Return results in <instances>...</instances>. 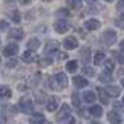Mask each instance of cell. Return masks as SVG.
Listing matches in <instances>:
<instances>
[{
  "instance_id": "obj_1",
  "label": "cell",
  "mask_w": 124,
  "mask_h": 124,
  "mask_svg": "<svg viewBox=\"0 0 124 124\" xmlns=\"http://www.w3.org/2000/svg\"><path fill=\"white\" fill-rule=\"evenodd\" d=\"M68 77H66V74H57L55 77H52V83H51V87L55 89V90H61L64 89L66 86H68Z\"/></svg>"
},
{
  "instance_id": "obj_2",
  "label": "cell",
  "mask_w": 124,
  "mask_h": 124,
  "mask_svg": "<svg viewBox=\"0 0 124 124\" xmlns=\"http://www.w3.org/2000/svg\"><path fill=\"white\" fill-rule=\"evenodd\" d=\"M18 107H20V110L23 112V113H31L32 112V101L28 97H25V98H22L20 100V103H18Z\"/></svg>"
},
{
  "instance_id": "obj_3",
  "label": "cell",
  "mask_w": 124,
  "mask_h": 124,
  "mask_svg": "<svg viewBox=\"0 0 124 124\" xmlns=\"http://www.w3.org/2000/svg\"><path fill=\"white\" fill-rule=\"evenodd\" d=\"M54 29L58 32V34H64V32H68L69 29V23L64 20V18H58L55 23H54Z\"/></svg>"
},
{
  "instance_id": "obj_4",
  "label": "cell",
  "mask_w": 124,
  "mask_h": 124,
  "mask_svg": "<svg viewBox=\"0 0 124 124\" xmlns=\"http://www.w3.org/2000/svg\"><path fill=\"white\" fill-rule=\"evenodd\" d=\"M103 39H104V43H106L107 46H112V45H115V41H116V32L112 31V29H107V31H104Z\"/></svg>"
},
{
  "instance_id": "obj_5",
  "label": "cell",
  "mask_w": 124,
  "mask_h": 124,
  "mask_svg": "<svg viewBox=\"0 0 124 124\" xmlns=\"http://www.w3.org/2000/svg\"><path fill=\"white\" fill-rule=\"evenodd\" d=\"M70 116V106H68V104H63V106L60 107V112L58 115H57V120L58 121H64L66 118Z\"/></svg>"
},
{
  "instance_id": "obj_6",
  "label": "cell",
  "mask_w": 124,
  "mask_h": 124,
  "mask_svg": "<svg viewBox=\"0 0 124 124\" xmlns=\"http://www.w3.org/2000/svg\"><path fill=\"white\" fill-rule=\"evenodd\" d=\"M17 52H18V45H16V43H11V45L5 46V49H3L5 57H12V55H16Z\"/></svg>"
},
{
  "instance_id": "obj_7",
  "label": "cell",
  "mask_w": 124,
  "mask_h": 124,
  "mask_svg": "<svg viewBox=\"0 0 124 124\" xmlns=\"http://www.w3.org/2000/svg\"><path fill=\"white\" fill-rule=\"evenodd\" d=\"M63 46L66 49H75V47L78 46V40L75 39V37H66L63 40Z\"/></svg>"
},
{
  "instance_id": "obj_8",
  "label": "cell",
  "mask_w": 124,
  "mask_h": 124,
  "mask_svg": "<svg viewBox=\"0 0 124 124\" xmlns=\"http://www.w3.org/2000/svg\"><path fill=\"white\" fill-rule=\"evenodd\" d=\"M57 107H58V98H55V97H49V98H47L46 109H47L49 112H54V110H57Z\"/></svg>"
},
{
  "instance_id": "obj_9",
  "label": "cell",
  "mask_w": 124,
  "mask_h": 124,
  "mask_svg": "<svg viewBox=\"0 0 124 124\" xmlns=\"http://www.w3.org/2000/svg\"><path fill=\"white\" fill-rule=\"evenodd\" d=\"M72 81H74V86H75V87H78V89H83V87H86V86L89 84V81L84 77H78V75H77V77H74Z\"/></svg>"
},
{
  "instance_id": "obj_10",
  "label": "cell",
  "mask_w": 124,
  "mask_h": 124,
  "mask_svg": "<svg viewBox=\"0 0 124 124\" xmlns=\"http://www.w3.org/2000/svg\"><path fill=\"white\" fill-rule=\"evenodd\" d=\"M107 120H109L110 124H121L123 118L120 116V113H116V112H109L107 113Z\"/></svg>"
},
{
  "instance_id": "obj_11",
  "label": "cell",
  "mask_w": 124,
  "mask_h": 124,
  "mask_svg": "<svg viewBox=\"0 0 124 124\" xmlns=\"http://www.w3.org/2000/svg\"><path fill=\"white\" fill-rule=\"evenodd\" d=\"M84 26H86V29H89V31H95V29H98V28L101 26V23L98 20H95V18H90V20H86Z\"/></svg>"
},
{
  "instance_id": "obj_12",
  "label": "cell",
  "mask_w": 124,
  "mask_h": 124,
  "mask_svg": "<svg viewBox=\"0 0 124 124\" xmlns=\"http://www.w3.org/2000/svg\"><path fill=\"white\" fill-rule=\"evenodd\" d=\"M35 54H34V51H31V49H28L26 52H23V55H22V60L25 61V63H32V61H35Z\"/></svg>"
},
{
  "instance_id": "obj_13",
  "label": "cell",
  "mask_w": 124,
  "mask_h": 124,
  "mask_svg": "<svg viewBox=\"0 0 124 124\" xmlns=\"http://www.w3.org/2000/svg\"><path fill=\"white\" fill-rule=\"evenodd\" d=\"M12 97V90L5 84H0V98H11Z\"/></svg>"
},
{
  "instance_id": "obj_14",
  "label": "cell",
  "mask_w": 124,
  "mask_h": 124,
  "mask_svg": "<svg viewBox=\"0 0 124 124\" xmlns=\"http://www.w3.org/2000/svg\"><path fill=\"white\" fill-rule=\"evenodd\" d=\"M107 92V95H110V97H118V95L121 93V89L120 86H107L106 89H104Z\"/></svg>"
},
{
  "instance_id": "obj_15",
  "label": "cell",
  "mask_w": 124,
  "mask_h": 124,
  "mask_svg": "<svg viewBox=\"0 0 124 124\" xmlns=\"http://www.w3.org/2000/svg\"><path fill=\"white\" fill-rule=\"evenodd\" d=\"M57 49H58V43H57V41H47V45L45 46V52H46V54L57 52Z\"/></svg>"
},
{
  "instance_id": "obj_16",
  "label": "cell",
  "mask_w": 124,
  "mask_h": 124,
  "mask_svg": "<svg viewBox=\"0 0 124 124\" xmlns=\"http://www.w3.org/2000/svg\"><path fill=\"white\" fill-rule=\"evenodd\" d=\"M12 37L14 40H22L23 37H25V32H23V29H20V28H16V29L11 31V34H9Z\"/></svg>"
},
{
  "instance_id": "obj_17",
  "label": "cell",
  "mask_w": 124,
  "mask_h": 124,
  "mask_svg": "<svg viewBox=\"0 0 124 124\" xmlns=\"http://www.w3.org/2000/svg\"><path fill=\"white\" fill-rule=\"evenodd\" d=\"M45 123V116L41 113H35L32 118H29V124H43Z\"/></svg>"
},
{
  "instance_id": "obj_18",
  "label": "cell",
  "mask_w": 124,
  "mask_h": 124,
  "mask_svg": "<svg viewBox=\"0 0 124 124\" xmlns=\"http://www.w3.org/2000/svg\"><path fill=\"white\" fill-rule=\"evenodd\" d=\"M83 98L86 103H93L95 98H97V95H95V92H92V90H87V92L83 93Z\"/></svg>"
},
{
  "instance_id": "obj_19",
  "label": "cell",
  "mask_w": 124,
  "mask_h": 124,
  "mask_svg": "<svg viewBox=\"0 0 124 124\" xmlns=\"http://www.w3.org/2000/svg\"><path fill=\"white\" fill-rule=\"evenodd\" d=\"M40 40H37V39H31L29 41H28V49H31V51H37L40 47Z\"/></svg>"
},
{
  "instance_id": "obj_20",
  "label": "cell",
  "mask_w": 124,
  "mask_h": 124,
  "mask_svg": "<svg viewBox=\"0 0 124 124\" xmlns=\"http://www.w3.org/2000/svg\"><path fill=\"white\" fill-rule=\"evenodd\" d=\"M89 112H90V115H93V116H101L103 115V107L101 106H90Z\"/></svg>"
},
{
  "instance_id": "obj_21",
  "label": "cell",
  "mask_w": 124,
  "mask_h": 124,
  "mask_svg": "<svg viewBox=\"0 0 124 124\" xmlns=\"http://www.w3.org/2000/svg\"><path fill=\"white\" fill-rule=\"evenodd\" d=\"M66 3H68V6L72 8V9H80L81 5H83L81 0H66Z\"/></svg>"
},
{
  "instance_id": "obj_22",
  "label": "cell",
  "mask_w": 124,
  "mask_h": 124,
  "mask_svg": "<svg viewBox=\"0 0 124 124\" xmlns=\"http://www.w3.org/2000/svg\"><path fill=\"white\" fill-rule=\"evenodd\" d=\"M104 57H106V55H104L103 52H97V54L93 55V63L97 64V66L98 64H103L104 63Z\"/></svg>"
},
{
  "instance_id": "obj_23",
  "label": "cell",
  "mask_w": 124,
  "mask_h": 124,
  "mask_svg": "<svg viewBox=\"0 0 124 124\" xmlns=\"http://www.w3.org/2000/svg\"><path fill=\"white\" fill-rule=\"evenodd\" d=\"M81 60L84 61V63H87V61L90 60V49L89 47H83L81 49Z\"/></svg>"
},
{
  "instance_id": "obj_24",
  "label": "cell",
  "mask_w": 124,
  "mask_h": 124,
  "mask_svg": "<svg viewBox=\"0 0 124 124\" xmlns=\"http://www.w3.org/2000/svg\"><path fill=\"white\" fill-rule=\"evenodd\" d=\"M77 69H78V63H77L75 60L69 61V63L66 64V70H68V72H75Z\"/></svg>"
},
{
  "instance_id": "obj_25",
  "label": "cell",
  "mask_w": 124,
  "mask_h": 124,
  "mask_svg": "<svg viewBox=\"0 0 124 124\" xmlns=\"http://www.w3.org/2000/svg\"><path fill=\"white\" fill-rule=\"evenodd\" d=\"M98 93H100V100H101V103H103V104H107L109 97H107V92H106V90L100 87V89H98Z\"/></svg>"
},
{
  "instance_id": "obj_26",
  "label": "cell",
  "mask_w": 124,
  "mask_h": 124,
  "mask_svg": "<svg viewBox=\"0 0 124 124\" xmlns=\"http://www.w3.org/2000/svg\"><path fill=\"white\" fill-rule=\"evenodd\" d=\"M104 69H106V72H112V70L115 69V63H113V60H106V61H104Z\"/></svg>"
},
{
  "instance_id": "obj_27",
  "label": "cell",
  "mask_w": 124,
  "mask_h": 124,
  "mask_svg": "<svg viewBox=\"0 0 124 124\" xmlns=\"http://www.w3.org/2000/svg\"><path fill=\"white\" fill-rule=\"evenodd\" d=\"M100 81H103V83H109V81H112V77H110V72H104L100 75Z\"/></svg>"
},
{
  "instance_id": "obj_28",
  "label": "cell",
  "mask_w": 124,
  "mask_h": 124,
  "mask_svg": "<svg viewBox=\"0 0 124 124\" xmlns=\"http://www.w3.org/2000/svg\"><path fill=\"white\" fill-rule=\"evenodd\" d=\"M52 63V58H49V57H46V58H41L39 61V64H40V68H46V66H49Z\"/></svg>"
},
{
  "instance_id": "obj_29",
  "label": "cell",
  "mask_w": 124,
  "mask_h": 124,
  "mask_svg": "<svg viewBox=\"0 0 124 124\" xmlns=\"http://www.w3.org/2000/svg\"><path fill=\"white\" fill-rule=\"evenodd\" d=\"M115 57H116V61L120 64H124V52H115Z\"/></svg>"
},
{
  "instance_id": "obj_30",
  "label": "cell",
  "mask_w": 124,
  "mask_h": 124,
  "mask_svg": "<svg viewBox=\"0 0 124 124\" xmlns=\"http://www.w3.org/2000/svg\"><path fill=\"white\" fill-rule=\"evenodd\" d=\"M72 104L74 106H80V97H78V93H72Z\"/></svg>"
},
{
  "instance_id": "obj_31",
  "label": "cell",
  "mask_w": 124,
  "mask_h": 124,
  "mask_svg": "<svg viewBox=\"0 0 124 124\" xmlns=\"http://www.w3.org/2000/svg\"><path fill=\"white\" fill-rule=\"evenodd\" d=\"M35 98H37V103H45L46 101V95L45 93H35Z\"/></svg>"
},
{
  "instance_id": "obj_32",
  "label": "cell",
  "mask_w": 124,
  "mask_h": 124,
  "mask_svg": "<svg viewBox=\"0 0 124 124\" xmlns=\"http://www.w3.org/2000/svg\"><path fill=\"white\" fill-rule=\"evenodd\" d=\"M84 74L89 75V77H93V75H95V70L92 68H89V66H86V68H84Z\"/></svg>"
},
{
  "instance_id": "obj_33",
  "label": "cell",
  "mask_w": 124,
  "mask_h": 124,
  "mask_svg": "<svg viewBox=\"0 0 124 124\" xmlns=\"http://www.w3.org/2000/svg\"><path fill=\"white\" fill-rule=\"evenodd\" d=\"M11 18H12V22H16V23H18V22H20V14H18L17 11H14V12L11 14Z\"/></svg>"
},
{
  "instance_id": "obj_34",
  "label": "cell",
  "mask_w": 124,
  "mask_h": 124,
  "mask_svg": "<svg viewBox=\"0 0 124 124\" xmlns=\"http://www.w3.org/2000/svg\"><path fill=\"white\" fill-rule=\"evenodd\" d=\"M57 16H60V17H68L69 12L66 11V9H60V11H57Z\"/></svg>"
},
{
  "instance_id": "obj_35",
  "label": "cell",
  "mask_w": 124,
  "mask_h": 124,
  "mask_svg": "<svg viewBox=\"0 0 124 124\" xmlns=\"http://www.w3.org/2000/svg\"><path fill=\"white\" fill-rule=\"evenodd\" d=\"M16 64H17L16 60H9V61H6V66H8V68H14Z\"/></svg>"
},
{
  "instance_id": "obj_36",
  "label": "cell",
  "mask_w": 124,
  "mask_h": 124,
  "mask_svg": "<svg viewBox=\"0 0 124 124\" xmlns=\"http://www.w3.org/2000/svg\"><path fill=\"white\" fill-rule=\"evenodd\" d=\"M116 8L120 9V11H123V9H124V0H120V2H118V5H116Z\"/></svg>"
},
{
  "instance_id": "obj_37",
  "label": "cell",
  "mask_w": 124,
  "mask_h": 124,
  "mask_svg": "<svg viewBox=\"0 0 124 124\" xmlns=\"http://www.w3.org/2000/svg\"><path fill=\"white\" fill-rule=\"evenodd\" d=\"M0 29H8V22H2V23H0Z\"/></svg>"
},
{
  "instance_id": "obj_38",
  "label": "cell",
  "mask_w": 124,
  "mask_h": 124,
  "mask_svg": "<svg viewBox=\"0 0 124 124\" xmlns=\"http://www.w3.org/2000/svg\"><path fill=\"white\" fill-rule=\"evenodd\" d=\"M66 124H75V118H72V116H69V120L66 121Z\"/></svg>"
},
{
  "instance_id": "obj_39",
  "label": "cell",
  "mask_w": 124,
  "mask_h": 124,
  "mask_svg": "<svg viewBox=\"0 0 124 124\" xmlns=\"http://www.w3.org/2000/svg\"><path fill=\"white\" fill-rule=\"evenodd\" d=\"M66 57H68V55H66V54H60V55H58V58H60V60H64Z\"/></svg>"
},
{
  "instance_id": "obj_40",
  "label": "cell",
  "mask_w": 124,
  "mask_h": 124,
  "mask_svg": "<svg viewBox=\"0 0 124 124\" xmlns=\"http://www.w3.org/2000/svg\"><path fill=\"white\" fill-rule=\"evenodd\" d=\"M5 123V118H3V115H2V112H0V124H3Z\"/></svg>"
},
{
  "instance_id": "obj_41",
  "label": "cell",
  "mask_w": 124,
  "mask_h": 124,
  "mask_svg": "<svg viewBox=\"0 0 124 124\" xmlns=\"http://www.w3.org/2000/svg\"><path fill=\"white\" fill-rule=\"evenodd\" d=\"M29 2H31V0H20V3H23V5H28Z\"/></svg>"
},
{
  "instance_id": "obj_42",
  "label": "cell",
  "mask_w": 124,
  "mask_h": 124,
  "mask_svg": "<svg viewBox=\"0 0 124 124\" xmlns=\"http://www.w3.org/2000/svg\"><path fill=\"white\" fill-rule=\"evenodd\" d=\"M120 46H121V49H124V40H123V41L120 43Z\"/></svg>"
},
{
  "instance_id": "obj_43",
  "label": "cell",
  "mask_w": 124,
  "mask_h": 124,
  "mask_svg": "<svg viewBox=\"0 0 124 124\" xmlns=\"http://www.w3.org/2000/svg\"><path fill=\"white\" fill-rule=\"evenodd\" d=\"M121 20H124V14H123V16H121Z\"/></svg>"
},
{
  "instance_id": "obj_44",
  "label": "cell",
  "mask_w": 124,
  "mask_h": 124,
  "mask_svg": "<svg viewBox=\"0 0 124 124\" xmlns=\"http://www.w3.org/2000/svg\"><path fill=\"white\" fill-rule=\"evenodd\" d=\"M106 2H113V0H106Z\"/></svg>"
},
{
  "instance_id": "obj_45",
  "label": "cell",
  "mask_w": 124,
  "mask_h": 124,
  "mask_svg": "<svg viewBox=\"0 0 124 124\" xmlns=\"http://www.w3.org/2000/svg\"><path fill=\"white\" fill-rule=\"evenodd\" d=\"M123 86H124V78H123Z\"/></svg>"
},
{
  "instance_id": "obj_46",
  "label": "cell",
  "mask_w": 124,
  "mask_h": 124,
  "mask_svg": "<svg viewBox=\"0 0 124 124\" xmlns=\"http://www.w3.org/2000/svg\"><path fill=\"white\" fill-rule=\"evenodd\" d=\"M89 2H95V0H89Z\"/></svg>"
},
{
  "instance_id": "obj_47",
  "label": "cell",
  "mask_w": 124,
  "mask_h": 124,
  "mask_svg": "<svg viewBox=\"0 0 124 124\" xmlns=\"http://www.w3.org/2000/svg\"><path fill=\"white\" fill-rule=\"evenodd\" d=\"M0 64H2V60H0Z\"/></svg>"
},
{
  "instance_id": "obj_48",
  "label": "cell",
  "mask_w": 124,
  "mask_h": 124,
  "mask_svg": "<svg viewBox=\"0 0 124 124\" xmlns=\"http://www.w3.org/2000/svg\"><path fill=\"white\" fill-rule=\"evenodd\" d=\"M46 2H51V0H46Z\"/></svg>"
},
{
  "instance_id": "obj_49",
  "label": "cell",
  "mask_w": 124,
  "mask_h": 124,
  "mask_svg": "<svg viewBox=\"0 0 124 124\" xmlns=\"http://www.w3.org/2000/svg\"><path fill=\"white\" fill-rule=\"evenodd\" d=\"M123 103H124V98H123Z\"/></svg>"
}]
</instances>
